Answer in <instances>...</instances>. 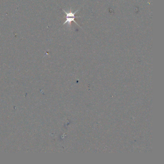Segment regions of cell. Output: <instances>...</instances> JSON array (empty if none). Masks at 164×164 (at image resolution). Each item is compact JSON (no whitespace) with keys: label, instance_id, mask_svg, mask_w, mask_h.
I'll use <instances>...</instances> for the list:
<instances>
[{"label":"cell","instance_id":"1","mask_svg":"<svg viewBox=\"0 0 164 164\" xmlns=\"http://www.w3.org/2000/svg\"><path fill=\"white\" fill-rule=\"evenodd\" d=\"M64 11L65 13L66 14V20H65V22H64V24H63V25H64L66 24V23H68V25H71V22H75L76 23V24L78 25L79 27H80V28H82L80 26V25H78L77 24V22H76V20H75V19L76 18H79V17H76L75 16V14H76L77 13V12L78 11V10H77L76 12H72V11H70V12H66L65 10H63Z\"/></svg>","mask_w":164,"mask_h":164}]
</instances>
